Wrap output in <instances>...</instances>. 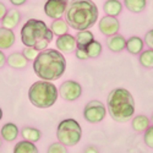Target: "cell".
Returning <instances> with one entry per match:
<instances>
[{
  "mask_svg": "<svg viewBox=\"0 0 153 153\" xmlns=\"http://www.w3.org/2000/svg\"><path fill=\"white\" fill-rule=\"evenodd\" d=\"M56 137L59 142L62 143L66 147L76 146L82 137V129L79 121L75 119H64L59 123L58 129H56Z\"/></svg>",
  "mask_w": 153,
  "mask_h": 153,
  "instance_id": "8992f818",
  "label": "cell"
},
{
  "mask_svg": "<svg viewBox=\"0 0 153 153\" xmlns=\"http://www.w3.org/2000/svg\"><path fill=\"white\" fill-rule=\"evenodd\" d=\"M0 147H1V136H0Z\"/></svg>",
  "mask_w": 153,
  "mask_h": 153,
  "instance_id": "8d00e7d4",
  "label": "cell"
},
{
  "mask_svg": "<svg viewBox=\"0 0 153 153\" xmlns=\"http://www.w3.org/2000/svg\"><path fill=\"white\" fill-rule=\"evenodd\" d=\"M143 140H145V143L147 145V147L153 148V126L147 127V130L145 131Z\"/></svg>",
  "mask_w": 153,
  "mask_h": 153,
  "instance_id": "f1b7e54d",
  "label": "cell"
},
{
  "mask_svg": "<svg viewBox=\"0 0 153 153\" xmlns=\"http://www.w3.org/2000/svg\"><path fill=\"white\" fill-rule=\"evenodd\" d=\"M143 45H145V42L142 38H140L138 36H132L130 37L129 39L126 41V47L125 49L129 52L130 54H140L142 52V49H143Z\"/></svg>",
  "mask_w": 153,
  "mask_h": 153,
  "instance_id": "ac0fdd59",
  "label": "cell"
},
{
  "mask_svg": "<svg viewBox=\"0 0 153 153\" xmlns=\"http://www.w3.org/2000/svg\"><path fill=\"white\" fill-rule=\"evenodd\" d=\"M102 44L98 42V41H92L90 44H87L85 47V50H86V53L88 55V58L90 59H96L98 58L100 54H102Z\"/></svg>",
  "mask_w": 153,
  "mask_h": 153,
  "instance_id": "d4e9b609",
  "label": "cell"
},
{
  "mask_svg": "<svg viewBox=\"0 0 153 153\" xmlns=\"http://www.w3.org/2000/svg\"><path fill=\"white\" fill-rule=\"evenodd\" d=\"M83 153H98V149H97L96 147H93V146H90V147H87V148L85 149Z\"/></svg>",
  "mask_w": 153,
  "mask_h": 153,
  "instance_id": "e575fe53",
  "label": "cell"
},
{
  "mask_svg": "<svg viewBox=\"0 0 153 153\" xmlns=\"http://www.w3.org/2000/svg\"><path fill=\"white\" fill-rule=\"evenodd\" d=\"M19 127L16 124L14 123H6L3 125L1 130H0V136H1L3 140H5V141L7 142H12L15 141V140L19 136Z\"/></svg>",
  "mask_w": 153,
  "mask_h": 153,
  "instance_id": "9a60e30c",
  "label": "cell"
},
{
  "mask_svg": "<svg viewBox=\"0 0 153 153\" xmlns=\"http://www.w3.org/2000/svg\"><path fill=\"white\" fill-rule=\"evenodd\" d=\"M75 54H76V58L80 59V60H87V59H90V58H88V55H87V53H86L85 48H82V47H77V48H76L75 49Z\"/></svg>",
  "mask_w": 153,
  "mask_h": 153,
  "instance_id": "f546056e",
  "label": "cell"
},
{
  "mask_svg": "<svg viewBox=\"0 0 153 153\" xmlns=\"http://www.w3.org/2000/svg\"><path fill=\"white\" fill-rule=\"evenodd\" d=\"M107 45H108V49H110L111 52L120 53V52H123V50L125 49V47H126V39H125L124 36L117 33L114 36L108 37Z\"/></svg>",
  "mask_w": 153,
  "mask_h": 153,
  "instance_id": "2e32d148",
  "label": "cell"
},
{
  "mask_svg": "<svg viewBox=\"0 0 153 153\" xmlns=\"http://www.w3.org/2000/svg\"><path fill=\"white\" fill-rule=\"evenodd\" d=\"M66 59L58 49H45L39 52L33 60L34 74L44 81L59 80L65 72Z\"/></svg>",
  "mask_w": 153,
  "mask_h": 153,
  "instance_id": "7a4b0ae2",
  "label": "cell"
},
{
  "mask_svg": "<svg viewBox=\"0 0 153 153\" xmlns=\"http://www.w3.org/2000/svg\"><path fill=\"white\" fill-rule=\"evenodd\" d=\"M75 39L77 47L85 48L87 44H90L92 41H94V36L90 30H83V31H77L75 34Z\"/></svg>",
  "mask_w": 153,
  "mask_h": 153,
  "instance_id": "ffe728a7",
  "label": "cell"
},
{
  "mask_svg": "<svg viewBox=\"0 0 153 153\" xmlns=\"http://www.w3.org/2000/svg\"><path fill=\"white\" fill-rule=\"evenodd\" d=\"M107 115V108L100 100H91L85 105L83 118L91 124L100 123Z\"/></svg>",
  "mask_w": 153,
  "mask_h": 153,
  "instance_id": "52a82bcc",
  "label": "cell"
},
{
  "mask_svg": "<svg viewBox=\"0 0 153 153\" xmlns=\"http://www.w3.org/2000/svg\"><path fill=\"white\" fill-rule=\"evenodd\" d=\"M131 126L136 132H142L146 131L147 127L149 126V119L146 115H137L135 118H132L131 121Z\"/></svg>",
  "mask_w": 153,
  "mask_h": 153,
  "instance_id": "603a6c76",
  "label": "cell"
},
{
  "mask_svg": "<svg viewBox=\"0 0 153 153\" xmlns=\"http://www.w3.org/2000/svg\"><path fill=\"white\" fill-rule=\"evenodd\" d=\"M16 36L14 30H9L0 26V49H10L15 44Z\"/></svg>",
  "mask_w": 153,
  "mask_h": 153,
  "instance_id": "5bb4252c",
  "label": "cell"
},
{
  "mask_svg": "<svg viewBox=\"0 0 153 153\" xmlns=\"http://www.w3.org/2000/svg\"><path fill=\"white\" fill-rule=\"evenodd\" d=\"M98 28L99 32L105 36V37H110L117 34L120 30V22L118 20V17H114V16H103L99 22H98Z\"/></svg>",
  "mask_w": 153,
  "mask_h": 153,
  "instance_id": "30bf717a",
  "label": "cell"
},
{
  "mask_svg": "<svg viewBox=\"0 0 153 153\" xmlns=\"http://www.w3.org/2000/svg\"><path fill=\"white\" fill-rule=\"evenodd\" d=\"M20 21H21V12L19 9L14 7V9L7 10L6 15L0 22H1V27L9 28V30H15L20 25Z\"/></svg>",
  "mask_w": 153,
  "mask_h": 153,
  "instance_id": "7c38bea8",
  "label": "cell"
},
{
  "mask_svg": "<svg viewBox=\"0 0 153 153\" xmlns=\"http://www.w3.org/2000/svg\"><path fill=\"white\" fill-rule=\"evenodd\" d=\"M107 105L109 115L118 123H127L134 118L135 100L132 94L126 88H114L108 94Z\"/></svg>",
  "mask_w": 153,
  "mask_h": 153,
  "instance_id": "3957f363",
  "label": "cell"
},
{
  "mask_svg": "<svg viewBox=\"0 0 153 153\" xmlns=\"http://www.w3.org/2000/svg\"><path fill=\"white\" fill-rule=\"evenodd\" d=\"M59 94L64 100L68 102H74L76 99H79L82 94V87L79 82H76L74 80H68L65 82H62L61 86L59 87Z\"/></svg>",
  "mask_w": 153,
  "mask_h": 153,
  "instance_id": "ba28073f",
  "label": "cell"
},
{
  "mask_svg": "<svg viewBox=\"0 0 153 153\" xmlns=\"http://www.w3.org/2000/svg\"><path fill=\"white\" fill-rule=\"evenodd\" d=\"M69 28H70V26L68 25V22L65 20H62V19L54 20L52 22V25H50V30H52L53 34L56 36V37L69 33Z\"/></svg>",
  "mask_w": 153,
  "mask_h": 153,
  "instance_id": "44dd1931",
  "label": "cell"
},
{
  "mask_svg": "<svg viewBox=\"0 0 153 153\" xmlns=\"http://www.w3.org/2000/svg\"><path fill=\"white\" fill-rule=\"evenodd\" d=\"M98 16V7L92 0H71L64 14V20L72 30L83 31L93 27Z\"/></svg>",
  "mask_w": 153,
  "mask_h": 153,
  "instance_id": "6da1fadb",
  "label": "cell"
},
{
  "mask_svg": "<svg viewBox=\"0 0 153 153\" xmlns=\"http://www.w3.org/2000/svg\"><path fill=\"white\" fill-rule=\"evenodd\" d=\"M11 5H14L15 7H19V6H22L27 3V0H9Z\"/></svg>",
  "mask_w": 153,
  "mask_h": 153,
  "instance_id": "d6a6232c",
  "label": "cell"
},
{
  "mask_svg": "<svg viewBox=\"0 0 153 153\" xmlns=\"http://www.w3.org/2000/svg\"><path fill=\"white\" fill-rule=\"evenodd\" d=\"M56 48L60 53L62 54H70L74 53L75 49L77 48V44H76V39H75V36L66 33V34H62L56 38Z\"/></svg>",
  "mask_w": 153,
  "mask_h": 153,
  "instance_id": "8fae6325",
  "label": "cell"
},
{
  "mask_svg": "<svg viewBox=\"0 0 153 153\" xmlns=\"http://www.w3.org/2000/svg\"><path fill=\"white\" fill-rule=\"evenodd\" d=\"M149 49H153V30H149L145 34V41H143Z\"/></svg>",
  "mask_w": 153,
  "mask_h": 153,
  "instance_id": "4dcf8cb0",
  "label": "cell"
},
{
  "mask_svg": "<svg viewBox=\"0 0 153 153\" xmlns=\"http://www.w3.org/2000/svg\"><path fill=\"white\" fill-rule=\"evenodd\" d=\"M21 136L23 137V140L30 142H38L42 138V132L36 129V127H31V126H25L21 130Z\"/></svg>",
  "mask_w": 153,
  "mask_h": 153,
  "instance_id": "d6986e66",
  "label": "cell"
},
{
  "mask_svg": "<svg viewBox=\"0 0 153 153\" xmlns=\"http://www.w3.org/2000/svg\"><path fill=\"white\" fill-rule=\"evenodd\" d=\"M48 39L49 42L53 41L54 34L47 23L42 20L30 19L25 22L21 28V42L25 47H34L41 39Z\"/></svg>",
  "mask_w": 153,
  "mask_h": 153,
  "instance_id": "5b68a950",
  "label": "cell"
},
{
  "mask_svg": "<svg viewBox=\"0 0 153 153\" xmlns=\"http://www.w3.org/2000/svg\"><path fill=\"white\" fill-rule=\"evenodd\" d=\"M59 97V91L52 81H37L28 90V99L39 109H47L55 104Z\"/></svg>",
  "mask_w": 153,
  "mask_h": 153,
  "instance_id": "277c9868",
  "label": "cell"
},
{
  "mask_svg": "<svg viewBox=\"0 0 153 153\" xmlns=\"http://www.w3.org/2000/svg\"><path fill=\"white\" fill-rule=\"evenodd\" d=\"M130 12L134 14H140L146 9L147 0H124L123 4Z\"/></svg>",
  "mask_w": 153,
  "mask_h": 153,
  "instance_id": "7402d4cb",
  "label": "cell"
},
{
  "mask_svg": "<svg viewBox=\"0 0 153 153\" xmlns=\"http://www.w3.org/2000/svg\"><path fill=\"white\" fill-rule=\"evenodd\" d=\"M6 64L15 70H23L28 66V60L25 58L22 53H11L9 56H6Z\"/></svg>",
  "mask_w": 153,
  "mask_h": 153,
  "instance_id": "4fadbf2b",
  "label": "cell"
},
{
  "mask_svg": "<svg viewBox=\"0 0 153 153\" xmlns=\"http://www.w3.org/2000/svg\"><path fill=\"white\" fill-rule=\"evenodd\" d=\"M14 153H38V148L33 142L30 141H20L14 147Z\"/></svg>",
  "mask_w": 153,
  "mask_h": 153,
  "instance_id": "cb8c5ba5",
  "label": "cell"
},
{
  "mask_svg": "<svg viewBox=\"0 0 153 153\" xmlns=\"http://www.w3.org/2000/svg\"><path fill=\"white\" fill-rule=\"evenodd\" d=\"M151 120H152V123H153V115H152V119H151Z\"/></svg>",
  "mask_w": 153,
  "mask_h": 153,
  "instance_id": "74e56055",
  "label": "cell"
},
{
  "mask_svg": "<svg viewBox=\"0 0 153 153\" xmlns=\"http://www.w3.org/2000/svg\"><path fill=\"white\" fill-rule=\"evenodd\" d=\"M5 64H6V55L4 54L3 50L0 49V69H3Z\"/></svg>",
  "mask_w": 153,
  "mask_h": 153,
  "instance_id": "836d02e7",
  "label": "cell"
},
{
  "mask_svg": "<svg viewBox=\"0 0 153 153\" xmlns=\"http://www.w3.org/2000/svg\"><path fill=\"white\" fill-rule=\"evenodd\" d=\"M7 6L3 3V1H0V21H1L4 19V16L6 15V12H7Z\"/></svg>",
  "mask_w": 153,
  "mask_h": 153,
  "instance_id": "1f68e13d",
  "label": "cell"
},
{
  "mask_svg": "<svg viewBox=\"0 0 153 153\" xmlns=\"http://www.w3.org/2000/svg\"><path fill=\"white\" fill-rule=\"evenodd\" d=\"M1 119H3V109L0 108V120H1Z\"/></svg>",
  "mask_w": 153,
  "mask_h": 153,
  "instance_id": "d590c367",
  "label": "cell"
},
{
  "mask_svg": "<svg viewBox=\"0 0 153 153\" xmlns=\"http://www.w3.org/2000/svg\"><path fill=\"white\" fill-rule=\"evenodd\" d=\"M140 64L145 69H153V49H147L140 54Z\"/></svg>",
  "mask_w": 153,
  "mask_h": 153,
  "instance_id": "484cf974",
  "label": "cell"
},
{
  "mask_svg": "<svg viewBox=\"0 0 153 153\" xmlns=\"http://www.w3.org/2000/svg\"><path fill=\"white\" fill-rule=\"evenodd\" d=\"M22 54L25 55V58H26L28 61H33L37 58V55L39 54V52H38L37 49H34L33 47H25Z\"/></svg>",
  "mask_w": 153,
  "mask_h": 153,
  "instance_id": "4316f807",
  "label": "cell"
},
{
  "mask_svg": "<svg viewBox=\"0 0 153 153\" xmlns=\"http://www.w3.org/2000/svg\"><path fill=\"white\" fill-rule=\"evenodd\" d=\"M123 7L124 5L120 3V0H107L103 4V11L105 12V15L114 17H118L121 14Z\"/></svg>",
  "mask_w": 153,
  "mask_h": 153,
  "instance_id": "e0dca14e",
  "label": "cell"
},
{
  "mask_svg": "<svg viewBox=\"0 0 153 153\" xmlns=\"http://www.w3.org/2000/svg\"><path fill=\"white\" fill-rule=\"evenodd\" d=\"M69 1L68 0H47L44 4V14L52 20H58L64 16Z\"/></svg>",
  "mask_w": 153,
  "mask_h": 153,
  "instance_id": "9c48e42d",
  "label": "cell"
},
{
  "mask_svg": "<svg viewBox=\"0 0 153 153\" xmlns=\"http://www.w3.org/2000/svg\"><path fill=\"white\" fill-rule=\"evenodd\" d=\"M48 153H68V148L60 142H54L49 146Z\"/></svg>",
  "mask_w": 153,
  "mask_h": 153,
  "instance_id": "83f0119b",
  "label": "cell"
}]
</instances>
